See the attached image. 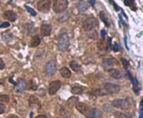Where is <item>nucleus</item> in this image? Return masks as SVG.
<instances>
[{
	"mask_svg": "<svg viewBox=\"0 0 143 118\" xmlns=\"http://www.w3.org/2000/svg\"><path fill=\"white\" fill-rule=\"evenodd\" d=\"M69 46V39L65 31L61 32L58 38V48L60 51H66Z\"/></svg>",
	"mask_w": 143,
	"mask_h": 118,
	"instance_id": "1",
	"label": "nucleus"
},
{
	"mask_svg": "<svg viewBox=\"0 0 143 118\" xmlns=\"http://www.w3.org/2000/svg\"><path fill=\"white\" fill-rule=\"evenodd\" d=\"M103 89L105 90V94H118V93H119L121 87L118 84L107 83L103 84Z\"/></svg>",
	"mask_w": 143,
	"mask_h": 118,
	"instance_id": "2",
	"label": "nucleus"
},
{
	"mask_svg": "<svg viewBox=\"0 0 143 118\" xmlns=\"http://www.w3.org/2000/svg\"><path fill=\"white\" fill-rule=\"evenodd\" d=\"M68 6V0H57V1L54 2L53 10L55 13L63 12L67 9Z\"/></svg>",
	"mask_w": 143,
	"mask_h": 118,
	"instance_id": "3",
	"label": "nucleus"
},
{
	"mask_svg": "<svg viewBox=\"0 0 143 118\" xmlns=\"http://www.w3.org/2000/svg\"><path fill=\"white\" fill-rule=\"evenodd\" d=\"M57 70V63L54 59H52L46 64L45 67V72L47 76H53Z\"/></svg>",
	"mask_w": 143,
	"mask_h": 118,
	"instance_id": "4",
	"label": "nucleus"
},
{
	"mask_svg": "<svg viewBox=\"0 0 143 118\" xmlns=\"http://www.w3.org/2000/svg\"><path fill=\"white\" fill-rule=\"evenodd\" d=\"M97 25V21L95 18H88L84 21L83 23V29L87 32L91 31L92 29H93L95 27V26Z\"/></svg>",
	"mask_w": 143,
	"mask_h": 118,
	"instance_id": "5",
	"label": "nucleus"
},
{
	"mask_svg": "<svg viewBox=\"0 0 143 118\" xmlns=\"http://www.w3.org/2000/svg\"><path fill=\"white\" fill-rule=\"evenodd\" d=\"M51 7V0H40L37 3V9L41 12L47 13Z\"/></svg>",
	"mask_w": 143,
	"mask_h": 118,
	"instance_id": "6",
	"label": "nucleus"
},
{
	"mask_svg": "<svg viewBox=\"0 0 143 118\" xmlns=\"http://www.w3.org/2000/svg\"><path fill=\"white\" fill-rule=\"evenodd\" d=\"M112 105L120 109H127L130 107V104L125 99H115L112 101Z\"/></svg>",
	"mask_w": 143,
	"mask_h": 118,
	"instance_id": "7",
	"label": "nucleus"
},
{
	"mask_svg": "<svg viewBox=\"0 0 143 118\" xmlns=\"http://www.w3.org/2000/svg\"><path fill=\"white\" fill-rule=\"evenodd\" d=\"M60 86H61V83L59 80H55L51 82L49 86V94L50 95H53L58 91Z\"/></svg>",
	"mask_w": 143,
	"mask_h": 118,
	"instance_id": "8",
	"label": "nucleus"
},
{
	"mask_svg": "<svg viewBox=\"0 0 143 118\" xmlns=\"http://www.w3.org/2000/svg\"><path fill=\"white\" fill-rule=\"evenodd\" d=\"M85 116L87 118H95V117H100L102 116V112L100 110H99L96 108H89L87 110V113Z\"/></svg>",
	"mask_w": 143,
	"mask_h": 118,
	"instance_id": "9",
	"label": "nucleus"
},
{
	"mask_svg": "<svg viewBox=\"0 0 143 118\" xmlns=\"http://www.w3.org/2000/svg\"><path fill=\"white\" fill-rule=\"evenodd\" d=\"M26 88V81L24 80V79H20V80L18 81V84L15 86V88L14 90L16 93H18V94H21V93H22L25 90Z\"/></svg>",
	"mask_w": 143,
	"mask_h": 118,
	"instance_id": "10",
	"label": "nucleus"
},
{
	"mask_svg": "<svg viewBox=\"0 0 143 118\" xmlns=\"http://www.w3.org/2000/svg\"><path fill=\"white\" fill-rule=\"evenodd\" d=\"M107 71H108L109 75H111V77H112L113 79H122L123 78L122 74L121 73L118 69H115V68H111V69L107 70Z\"/></svg>",
	"mask_w": 143,
	"mask_h": 118,
	"instance_id": "11",
	"label": "nucleus"
},
{
	"mask_svg": "<svg viewBox=\"0 0 143 118\" xmlns=\"http://www.w3.org/2000/svg\"><path fill=\"white\" fill-rule=\"evenodd\" d=\"M51 30H52V27L50 25L43 24L41 26V33H42L43 37H48V36L50 35Z\"/></svg>",
	"mask_w": 143,
	"mask_h": 118,
	"instance_id": "12",
	"label": "nucleus"
},
{
	"mask_svg": "<svg viewBox=\"0 0 143 118\" xmlns=\"http://www.w3.org/2000/svg\"><path fill=\"white\" fill-rule=\"evenodd\" d=\"M76 108L79 112H80V113L85 115L87 113V110H88L89 107L87 106V105H86V104L84 103V102H78L76 105Z\"/></svg>",
	"mask_w": 143,
	"mask_h": 118,
	"instance_id": "13",
	"label": "nucleus"
},
{
	"mask_svg": "<svg viewBox=\"0 0 143 118\" xmlns=\"http://www.w3.org/2000/svg\"><path fill=\"white\" fill-rule=\"evenodd\" d=\"M3 18L10 21H14L17 19V14L11 10H7L3 13Z\"/></svg>",
	"mask_w": 143,
	"mask_h": 118,
	"instance_id": "14",
	"label": "nucleus"
},
{
	"mask_svg": "<svg viewBox=\"0 0 143 118\" xmlns=\"http://www.w3.org/2000/svg\"><path fill=\"white\" fill-rule=\"evenodd\" d=\"M41 41H42V40H41V37L39 36H34V37H32V39L30 40V43H29V45L30 47L32 48H35L41 44Z\"/></svg>",
	"mask_w": 143,
	"mask_h": 118,
	"instance_id": "15",
	"label": "nucleus"
},
{
	"mask_svg": "<svg viewBox=\"0 0 143 118\" xmlns=\"http://www.w3.org/2000/svg\"><path fill=\"white\" fill-rule=\"evenodd\" d=\"M114 64H115V59H112V58H107L103 61V66L104 68H106V69L107 68L108 69V67H112V66Z\"/></svg>",
	"mask_w": 143,
	"mask_h": 118,
	"instance_id": "16",
	"label": "nucleus"
},
{
	"mask_svg": "<svg viewBox=\"0 0 143 118\" xmlns=\"http://www.w3.org/2000/svg\"><path fill=\"white\" fill-rule=\"evenodd\" d=\"M60 75H61L62 77H64V78H65V79L70 78L71 75H72L70 70L66 67H62L61 69L60 70Z\"/></svg>",
	"mask_w": 143,
	"mask_h": 118,
	"instance_id": "17",
	"label": "nucleus"
},
{
	"mask_svg": "<svg viewBox=\"0 0 143 118\" xmlns=\"http://www.w3.org/2000/svg\"><path fill=\"white\" fill-rule=\"evenodd\" d=\"M70 17V12L69 11H64V13H62V14H60L58 17V21L60 23L65 22Z\"/></svg>",
	"mask_w": 143,
	"mask_h": 118,
	"instance_id": "18",
	"label": "nucleus"
},
{
	"mask_svg": "<svg viewBox=\"0 0 143 118\" xmlns=\"http://www.w3.org/2000/svg\"><path fill=\"white\" fill-rule=\"evenodd\" d=\"M2 40H3L4 41L10 42V40L13 39V34L10 32H5V33H2Z\"/></svg>",
	"mask_w": 143,
	"mask_h": 118,
	"instance_id": "19",
	"label": "nucleus"
},
{
	"mask_svg": "<svg viewBox=\"0 0 143 118\" xmlns=\"http://www.w3.org/2000/svg\"><path fill=\"white\" fill-rule=\"evenodd\" d=\"M84 88L81 86H73L72 88L71 89V92L73 94H80L84 92Z\"/></svg>",
	"mask_w": 143,
	"mask_h": 118,
	"instance_id": "20",
	"label": "nucleus"
},
{
	"mask_svg": "<svg viewBox=\"0 0 143 118\" xmlns=\"http://www.w3.org/2000/svg\"><path fill=\"white\" fill-rule=\"evenodd\" d=\"M78 9L79 10V12H85L87 9V5L86 3V2L81 1L78 3Z\"/></svg>",
	"mask_w": 143,
	"mask_h": 118,
	"instance_id": "21",
	"label": "nucleus"
},
{
	"mask_svg": "<svg viewBox=\"0 0 143 118\" xmlns=\"http://www.w3.org/2000/svg\"><path fill=\"white\" fill-rule=\"evenodd\" d=\"M132 85H133V90L136 94H138L139 93V87H138V81L137 79H132Z\"/></svg>",
	"mask_w": 143,
	"mask_h": 118,
	"instance_id": "22",
	"label": "nucleus"
},
{
	"mask_svg": "<svg viewBox=\"0 0 143 118\" xmlns=\"http://www.w3.org/2000/svg\"><path fill=\"white\" fill-rule=\"evenodd\" d=\"M70 67L74 71H79L80 70V66H79L78 64V63L75 61V60H72V61L70 62Z\"/></svg>",
	"mask_w": 143,
	"mask_h": 118,
	"instance_id": "23",
	"label": "nucleus"
},
{
	"mask_svg": "<svg viewBox=\"0 0 143 118\" xmlns=\"http://www.w3.org/2000/svg\"><path fill=\"white\" fill-rule=\"evenodd\" d=\"M9 101H10V98L8 95H7V94L0 95V104L7 103V102H9Z\"/></svg>",
	"mask_w": 143,
	"mask_h": 118,
	"instance_id": "24",
	"label": "nucleus"
},
{
	"mask_svg": "<svg viewBox=\"0 0 143 118\" xmlns=\"http://www.w3.org/2000/svg\"><path fill=\"white\" fill-rule=\"evenodd\" d=\"M100 18H101V20L103 21L104 24H105L106 26H109V22H108V20H107V16H106L105 13H104V12H100Z\"/></svg>",
	"mask_w": 143,
	"mask_h": 118,
	"instance_id": "25",
	"label": "nucleus"
},
{
	"mask_svg": "<svg viewBox=\"0 0 143 118\" xmlns=\"http://www.w3.org/2000/svg\"><path fill=\"white\" fill-rule=\"evenodd\" d=\"M115 117L117 118H132L130 115L124 114V113H121V112H115Z\"/></svg>",
	"mask_w": 143,
	"mask_h": 118,
	"instance_id": "26",
	"label": "nucleus"
},
{
	"mask_svg": "<svg viewBox=\"0 0 143 118\" xmlns=\"http://www.w3.org/2000/svg\"><path fill=\"white\" fill-rule=\"evenodd\" d=\"M29 105H33V104H35L37 102V98L35 97L34 95H31L29 98Z\"/></svg>",
	"mask_w": 143,
	"mask_h": 118,
	"instance_id": "27",
	"label": "nucleus"
},
{
	"mask_svg": "<svg viewBox=\"0 0 143 118\" xmlns=\"http://www.w3.org/2000/svg\"><path fill=\"white\" fill-rule=\"evenodd\" d=\"M26 9L27 10V11H28L30 14L33 15V16H36V14H37V13H36L35 10H34V9H32V8H30L29 7H26Z\"/></svg>",
	"mask_w": 143,
	"mask_h": 118,
	"instance_id": "28",
	"label": "nucleus"
},
{
	"mask_svg": "<svg viewBox=\"0 0 143 118\" xmlns=\"http://www.w3.org/2000/svg\"><path fill=\"white\" fill-rule=\"evenodd\" d=\"M124 3L126 6L131 7L132 5H134V0H124Z\"/></svg>",
	"mask_w": 143,
	"mask_h": 118,
	"instance_id": "29",
	"label": "nucleus"
},
{
	"mask_svg": "<svg viewBox=\"0 0 143 118\" xmlns=\"http://www.w3.org/2000/svg\"><path fill=\"white\" fill-rule=\"evenodd\" d=\"M121 60H122V63L123 66H124V67L125 68H127L129 67V62L126 59H124V58H122V59H121Z\"/></svg>",
	"mask_w": 143,
	"mask_h": 118,
	"instance_id": "30",
	"label": "nucleus"
},
{
	"mask_svg": "<svg viewBox=\"0 0 143 118\" xmlns=\"http://www.w3.org/2000/svg\"><path fill=\"white\" fill-rule=\"evenodd\" d=\"M10 26V23L7 22V21H4V22H2L1 25H0V27L1 28H7V27Z\"/></svg>",
	"mask_w": 143,
	"mask_h": 118,
	"instance_id": "31",
	"label": "nucleus"
},
{
	"mask_svg": "<svg viewBox=\"0 0 143 118\" xmlns=\"http://www.w3.org/2000/svg\"><path fill=\"white\" fill-rule=\"evenodd\" d=\"M5 68V64L1 58H0V70H3Z\"/></svg>",
	"mask_w": 143,
	"mask_h": 118,
	"instance_id": "32",
	"label": "nucleus"
},
{
	"mask_svg": "<svg viewBox=\"0 0 143 118\" xmlns=\"http://www.w3.org/2000/svg\"><path fill=\"white\" fill-rule=\"evenodd\" d=\"M5 111V105L3 104H0V114L3 113Z\"/></svg>",
	"mask_w": 143,
	"mask_h": 118,
	"instance_id": "33",
	"label": "nucleus"
},
{
	"mask_svg": "<svg viewBox=\"0 0 143 118\" xmlns=\"http://www.w3.org/2000/svg\"><path fill=\"white\" fill-rule=\"evenodd\" d=\"M113 50L114 51V52H118L119 50V45H118L117 43H115L114 45V47H113Z\"/></svg>",
	"mask_w": 143,
	"mask_h": 118,
	"instance_id": "34",
	"label": "nucleus"
},
{
	"mask_svg": "<svg viewBox=\"0 0 143 118\" xmlns=\"http://www.w3.org/2000/svg\"><path fill=\"white\" fill-rule=\"evenodd\" d=\"M101 36H102V38H103V39H104V38L106 37V36H107V32H106L104 29H103V30L101 31Z\"/></svg>",
	"mask_w": 143,
	"mask_h": 118,
	"instance_id": "35",
	"label": "nucleus"
},
{
	"mask_svg": "<svg viewBox=\"0 0 143 118\" xmlns=\"http://www.w3.org/2000/svg\"><path fill=\"white\" fill-rule=\"evenodd\" d=\"M109 1L111 2V3H112V5H113V6L114 7L115 10H119V7H117V5H116V3H115V2H114V0H109Z\"/></svg>",
	"mask_w": 143,
	"mask_h": 118,
	"instance_id": "36",
	"label": "nucleus"
},
{
	"mask_svg": "<svg viewBox=\"0 0 143 118\" xmlns=\"http://www.w3.org/2000/svg\"><path fill=\"white\" fill-rule=\"evenodd\" d=\"M140 118H143V108H142L140 111Z\"/></svg>",
	"mask_w": 143,
	"mask_h": 118,
	"instance_id": "37",
	"label": "nucleus"
},
{
	"mask_svg": "<svg viewBox=\"0 0 143 118\" xmlns=\"http://www.w3.org/2000/svg\"><path fill=\"white\" fill-rule=\"evenodd\" d=\"M89 2H90V3H91L92 6H94L95 2V0H89Z\"/></svg>",
	"mask_w": 143,
	"mask_h": 118,
	"instance_id": "38",
	"label": "nucleus"
},
{
	"mask_svg": "<svg viewBox=\"0 0 143 118\" xmlns=\"http://www.w3.org/2000/svg\"><path fill=\"white\" fill-rule=\"evenodd\" d=\"M36 118H47V117L45 115H39V116H37Z\"/></svg>",
	"mask_w": 143,
	"mask_h": 118,
	"instance_id": "39",
	"label": "nucleus"
},
{
	"mask_svg": "<svg viewBox=\"0 0 143 118\" xmlns=\"http://www.w3.org/2000/svg\"><path fill=\"white\" fill-rule=\"evenodd\" d=\"M111 38H108V45L111 47Z\"/></svg>",
	"mask_w": 143,
	"mask_h": 118,
	"instance_id": "40",
	"label": "nucleus"
},
{
	"mask_svg": "<svg viewBox=\"0 0 143 118\" xmlns=\"http://www.w3.org/2000/svg\"><path fill=\"white\" fill-rule=\"evenodd\" d=\"M7 118H18L16 116H14V115H11V116H9Z\"/></svg>",
	"mask_w": 143,
	"mask_h": 118,
	"instance_id": "41",
	"label": "nucleus"
},
{
	"mask_svg": "<svg viewBox=\"0 0 143 118\" xmlns=\"http://www.w3.org/2000/svg\"><path fill=\"white\" fill-rule=\"evenodd\" d=\"M141 107H142V108H143V99L141 101Z\"/></svg>",
	"mask_w": 143,
	"mask_h": 118,
	"instance_id": "42",
	"label": "nucleus"
},
{
	"mask_svg": "<svg viewBox=\"0 0 143 118\" xmlns=\"http://www.w3.org/2000/svg\"><path fill=\"white\" fill-rule=\"evenodd\" d=\"M30 118H33V112L30 113Z\"/></svg>",
	"mask_w": 143,
	"mask_h": 118,
	"instance_id": "43",
	"label": "nucleus"
},
{
	"mask_svg": "<svg viewBox=\"0 0 143 118\" xmlns=\"http://www.w3.org/2000/svg\"><path fill=\"white\" fill-rule=\"evenodd\" d=\"M53 1H54V2H56V1H57V0H53Z\"/></svg>",
	"mask_w": 143,
	"mask_h": 118,
	"instance_id": "44",
	"label": "nucleus"
}]
</instances>
